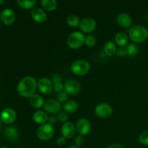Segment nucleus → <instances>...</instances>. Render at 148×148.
Instances as JSON below:
<instances>
[{
    "label": "nucleus",
    "mask_w": 148,
    "mask_h": 148,
    "mask_svg": "<svg viewBox=\"0 0 148 148\" xmlns=\"http://www.w3.org/2000/svg\"><path fill=\"white\" fill-rule=\"evenodd\" d=\"M31 17L33 20L38 23H43L47 19V15L44 10L40 8H34L31 11Z\"/></svg>",
    "instance_id": "dca6fc26"
},
{
    "label": "nucleus",
    "mask_w": 148,
    "mask_h": 148,
    "mask_svg": "<svg viewBox=\"0 0 148 148\" xmlns=\"http://www.w3.org/2000/svg\"><path fill=\"white\" fill-rule=\"evenodd\" d=\"M85 44L88 47H93L96 44V39L92 36H88L85 37Z\"/></svg>",
    "instance_id": "bb28decb"
},
{
    "label": "nucleus",
    "mask_w": 148,
    "mask_h": 148,
    "mask_svg": "<svg viewBox=\"0 0 148 148\" xmlns=\"http://www.w3.org/2000/svg\"><path fill=\"white\" fill-rule=\"evenodd\" d=\"M17 114L15 111L12 108H7L2 111L1 114V119L4 124H12L15 121Z\"/></svg>",
    "instance_id": "ddd939ff"
},
{
    "label": "nucleus",
    "mask_w": 148,
    "mask_h": 148,
    "mask_svg": "<svg viewBox=\"0 0 148 148\" xmlns=\"http://www.w3.org/2000/svg\"><path fill=\"white\" fill-rule=\"evenodd\" d=\"M103 51L104 53L106 56H112L116 53V45L114 42L109 41L106 42V44L104 45V48H103Z\"/></svg>",
    "instance_id": "4be33fe9"
},
{
    "label": "nucleus",
    "mask_w": 148,
    "mask_h": 148,
    "mask_svg": "<svg viewBox=\"0 0 148 148\" xmlns=\"http://www.w3.org/2000/svg\"><path fill=\"white\" fill-rule=\"evenodd\" d=\"M48 121H49V124L53 125V124H55L56 123V121H57V118H56V116H51L49 117Z\"/></svg>",
    "instance_id": "c9c22d12"
},
{
    "label": "nucleus",
    "mask_w": 148,
    "mask_h": 148,
    "mask_svg": "<svg viewBox=\"0 0 148 148\" xmlns=\"http://www.w3.org/2000/svg\"><path fill=\"white\" fill-rule=\"evenodd\" d=\"M18 148H24V147H18Z\"/></svg>",
    "instance_id": "79ce46f5"
},
{
    "label": "nucleus",
    "mask_w": 148,
    "mask_h": 148,
    "mask_svg": "<svg viewBox=\"0 0 148 148\" xmlns=\"http://www.w3.org/2000/svg\"><path fill=\"white\" fill-rule=\"evenodd\" d=\"M67 98H68V94L66 93L65 91H64V92H60V93L58 94L57 100L59 103L66 102V100H67Z\"/></svg>",
    "instance_id": "c756f323"
},
{
    "label": "nucleus",
    "mask_w": 148,
    "mask_h": 148,
    "mask_svg": "<svg viewBox=\"0 0 148 148\" xmlns=\"http://www.w3.org/2000/svg\"><path fill=\"white\" fill-rule=\"evenodd\" d=\"M0 148H8V147H0Z\"/></svg>",
    "instance_id": "a19ab883"
},
{
    "label": "nucleus",
    "mask_w": 148,
    "mask_h": 148,
    "mask_svg": "<svg viewBox=\"0 0 148 148\" xmlns=\"http://www.w3.org/2000/svg\"><path fill=\"white\" fill-rule=\"evenodd\" d=\"M66 143V138L62 136V137H59V138L56 140V144L59 146H64Z\"/></svg>",
    "instance_id": "f704fd0d"
},
{
    "label": "nucleus",
    "mask_w": 148,
    "mask_h": 148,
    "mask_svg": "<svg viewBox=\"0 0 148 148\" xmlns=\"http://www.w3.org/2000/svg\"><path fill=\"white\" fill-rule=\"evenodd\" d=\"M42 7L47 12H53L57 7V1L56 0H42L40 1Z\"/></svg>",
    "instance_id": "5701e85b"
},
{
    "label": "nucleus",
    "mask_w": 148,
    "mask_h": 148,
    "mask_svg": "<svg viewBox=\"0 0 148 148\" xmlns=\"http://www.w3.org/2000/svg\"><path fill=\"white\" fill-rule=\"evenodd\" d=\"M85 137L79 134V135L77 136L76 138L75 139V146H77V147H80V146H82V145L85 143Z\"/></svg>",
    "instance_id": "c85d7f7f"
},
{
    "label": "nucleus",
    "mask_w": 148,
    "mask_h": 148,
    "mask_svg": "<svg viewBox=\"0 0 148 148\" xmlns=\"http://www.w3.org/2000/svg\"><path fill=\"white\" fill-rule=\"evenodd\" d=\"M71 71L77 76H84L89 72L90 64L86 60H77L71 64Z\"/></svg>",
    "instance_id": "7ed1b4c3"
},
{
    "label": "nucleus",
    "mask_w": 148,
    "mask_h": 148,
    "mask_svg": "<svg viewBox=\"0 0 148 148\" xmlns=\"http://www.w3.org/2000/svg\"><path fill=\"white\" fill-rule=\"evenodd\" d=\"M57 119L59 121L62 123L67 122L68 116L67 114L65 112H59L57 115Z\"/></svg>",
    "instance_id": "7c9ffc66"
},
{
    "label": "nucleus",
    "mask_w": 148,
    "mask_h": 148,
    "mask_svg": "<svg viewBox=\"0 0 148 148\" xmlns=\"http://www.w3.org/2000/svg\"><path fill=\"white\" fill-rule=\"evenodd\" d=\"M17 4H19L20 7L25 9V10H30L33 9L37 4L36 0H33V1H24V0H18Z\"/></svg>",
    "instance_id": "b1692460"
},
{
    "label": "nucleus",
    "mask_w": 148,
    "mask_h": 148,
    "mask_svg": "<svg viewBox=\"0 0 148 148\" xmlns=\"http://www.w3.org/2000/svg\"><path fill=\"white\" fill-rule=\"evenodd\" d=\"M53 88H54L55 91H56V92H59V93L64 92V85H63L62 82H59V83L55 84Z\"/></svg>",
    "instance_id": "2f4dec72"
},
{
    "label": "nucleus",
    "mask_w": 148,
    "mask_h": 148,
    "mask_svg": "<svg viewBox=\"0 0 148 148\" xmlns=\"http://www.w3.org/2000/svg\"><path fill=\"white\" fill-rule=\"evenodd\" d=\"M63 109L66 114H74L78 109L77 103L73 100H69L64 103L63 105Z\"/></svg>",
    "instance_id": "aec40b11"
},
{
    "label": "nucleus",
    "mask_w": 148,
    "mask_h": 148,
    "mask_svg": "<svg viewBox=\"0 0 148 148\" xmlns=\"http://www.w3.org/2000/svg\"><path fill=\"white\" fill-rule=\"evenodd\" d=\"M38 88V82L31 76L25 77L17 85V92L21 96L30 98L36 94Z\"/></svg>",
    "instance_id": "f257e3e1"
},
{
    "label": "nucleus",
    "mask_w": 148,
    "mask_h": 148,
    "mask_svg": "<svg viewBox=\"0 0 148 148\" xmlns=\"http://www.w3.org/2000/svg\"><path fill=\"white\" fill-rule=\"evenodd\" d=\"M139 141L141 144L148 145V131L141 133L139 136Z\"/></svg>",
    "instance_id": "cd10ccee"
},
{
    "label": "nucleus",
    "mask_w": 148,
    "mask_h": 148,
    "mask_svg": "<svg viewBox=\"0 0 148 148\" xmlns=\"http://www.w3.org/2000/svg\"><path fill=\"white\" fill-rule=\"evenodd\" d=\"M95 114L97 116L101 119L108 118L113 114V108L109 104L101 103L95 106Z\"/></svg>",
    "instance_id": "423d86ee"
},
{
    "label": "nucleus",
    "mask_w": 148,
    "mask_h": 148,
    "mask_svg": "<svg viewBox=\"0 0 148 148\" xmlns=\"http://www.w3.org/2000/svg\"><path fill=\"white\" fill-rule=\"evenodd\" d=\"M62 77H61L60 75H54L53 76V77H52V83H53L55 85V84L56 83H59V82H62Z\"/></svg>",
    "instance_id": "72a5a7b5"
},
{
    "label": "nucleus",
    "mask_w": 148,
    "mask_h": 148,
    "mask_svg": "<svg viewBox=\"0 0 148 148\" xmlns=\"http://www.w3.org/2000/svg\"><path fill=\"white\" fill-rule=\"evenodd\" d=\"M126 49H127V55L132 56V57L137 56L139 52V48L137 47V45L134 44V43H130L127 45Z\"/></svg>",
    "instance_id": "a878e982"
},
{
    "label": "nucleus",
    "mask_w": 148,
    "mask_h": 148,
    "mask_svg": "<svg viewBox=\"0 0 148 148\" xmlns=\"http://www.w3.org/2000/svg\"><path fill=\"white\" fill-rule=\"evenodd\" d=\"M4 135L8 141L15 142L19 137V132L14 127H7L4 130Z\"/></svg>",
    "instance_id": "f3484780"
},
{
    "label": "nucleus",
    "mask_w": 148,
    "mask_h": 148,
    "mask_svg": "<svg viewBox=\"0 0 148 148\" xmlns=\"http://www.w3.org/2000/svg\"><path fill=\"white\" fill-rule=\"evenodd\" d=\"M66 23L72 27H75L79 25V19L75 14H70L66 18Z\"/></svg>",
    "instance_id": "393cba45"
},
{
    "label": "nucleus",
    "mask_w": 148,
    "mask_h": 148,
    "mask_svg": "<svg viewBox=\"0 0 148 148\" xmlns=\"http://www.w3.org/2000/svg\"><path fill=\"white\" fill-rule=\"evenodd\" d=\"M54 134V129L49 123L42 124L37 130V137L41 141H49Z\"/></svg>",
    "instance_id": "39448f33"
},
{
    "label": "nucleus",
    "mask_w": 148,
    "mask_h": 148,
    "mask_svg": "<svg viewBox=\"0 0 148 148\" xmlns=\"http://www.w3.org/2000/svg\"><path fill=\"white\" fill-rule=\"evenodd\" d=\"M0 127H1V124H0Z\"/></svg>",
    "instance_id": "c03bdc74"
},
{
    "label": "nucleus",
    "mask_w": 148,
    "mask_h": 148,
    "mask_svg": "<svg viewBox=\"0 0 148 148\" xmlns=\"http://www.w3.org/2000/svg\"><path fill=\"white\" fill-rule=\"evenodd\" d=\"M30 103L33 108L38 109L44 106L45 102L41 95L38 94H35L30 98Z\"/></svg>",
    "instance_id": "6ab92c4d"
},
{
    "label": "nucleus",
    "mask_w": 148,
    "mask_h": 148,
    "mask_svg": "<svg viewBox=\"0 0 148 148\" xmlns=\"http://www.w3.org/2000/svg\"><path fill=\"white\" fill-rule=\"evenodd\" d=\"M1 22L4 25H10L13 24L16 20V14L12 9L7 8L4 9L1 13V17H0Z\"/></svg>",
    "instance_id": "f8f14e48"
},
{
    "label": "nucleus",
    "mask_w": 148,
    "mask_h": 148,
    "mask_svg": "<svg viewBox=\"0 0 148 148\" xmlns=\"http://www.w3.org/2000/svg\"><path fill=\"white\" fill-rule=\"evenodd\" d=\"M79 26L83 33H90L96 28V22L91 17H86L80 22Z\"/></svg>",
    "instance_id": "9d476101"
},
{
    "label": "nucleus",
    "mask_w": 148,
    "mask_h": 148,
    "mask_svg": "<svg viewBox=\"0 0 148 148\" xmlns=\"http://www.w3.org/2000/svg\"><path fill=\"white\" fill-rule=\"evenodd\" d=\"M76 130L79 134L82 136L87 135L91 131V124L86 119H80L76 124Z\"/></svg>",
    "instance_id": "9b49d317"
},
{
    "label": "nucleus",
    "mask_w": 148,
    "mask_h": 148,
    "mask_svg": "<svg viewBox=\"0 0 148 148\" xmlns=\"http://www.w3.org/2000/svg\"><path fill=\"white\" fill-rule=\"evenodd\" d=\"M129 36L134 43H144L148 38V30L142 25H134L129 30Z\"/></svg>",
    "instance_id": "f03ea898"
},
{
    "label": "nucleus",
    "mask_w": 148,
    "mask_h": 148,
    "mask_svg": "<svg viewBox=\"0 0 148 148\" xmlns=\"http://www.w3.org/2000/svg\"><path fill=\"white\" fill-rule=\"evenodd\" d=\"M81 90L80 84L75 79H68L65 82L64 91L68 95H76Z\"/></svg>",
    "instance_id": "6e6552de"
},
{
    "label": "nucleus",
    "mask_w": 148,
    "mask_h": 148,
    "mask_svg": "<svg viewBox=\"0 0 148 148\" xmlns=\"http://www.w3.org/2000/svg\"><path fill=\"white\" fill-rule=\"evenodd\" d=\"M117 23L121 27L127 28V27H131L132 25V19L130 14L127 13H120L117 16Z\"/></svg>",
    "instance_id": "2eb2a0df"
},
{
    "label": "nucleus",
    "mask_w": 148,
    "mask_h": 148,
    "mask_svg": "<svg viewBox=\"0 0 148 148\" xmlns=\"http://www.w3.org/2000/svg\"><path fill=\"white\" fill-rule=\"evenodd\" d=\"M75 131H76V127H75V125L70 121L64 123L61 130L62 136L66 139L72 138L75 136Z\"/></svg>",
    "instance_id": "4468645a"
},
{
    "label": "nucleus",
    "mask_w": 148,
    "mask_h": 148,
    "mask_svg": "<svg viewBox=\"0 0 148 148\" xmlns=\"http://www.w3.org/2000/svg\"><path fill=\"white\" fill-rule=\"evenodd\" d=\"M44 110L46 112L51 114H56L61 112L62 109V105L60 103L55 99H50L46 101L44 103Z\"/></svg>",
    "instance_id": "0eeeda50"
},
{
    "label": "nucleus",
    "mask_w": 148,
    "mask_h": 148,
    "mask_svg": "<svg viewBox=\"0 0 148 148\" xmlns=\"http://www.w3.org/2000/svg\"><path fill=\"white\" fill-rule=\"evenodd\" d=\"M116 54L118 55L119 56H120V57H123V56L127 55L126 48H119V49L116 51Z\"/></svg>",
    "instance_id": "473e14b6"
},
{
    "label": "nucleus",
    "mask_w": 148,
    "mask_h": 148,
    "mask_svg": "<svg viewBox=\"0 0 148 148\" xmlns=\"http://www.w3.org/2000/svg\"><path fill=\"white\" fill-rule=\"evenodd\" d=\"M0 25H1V21H0Z\"/></svg>",
    "instance_id": "37998d69"
},
{
    "label": "nucleus",
    "mask_w": 148,
    "mask_h": 148,
    "mask_svg": "<svg viewBox=\"0 0 148 148\" xmlns=\"http://www.w3.org/2000/svg\"><path fill=\"white\" fill-rule=\"evenodd\" d=\"M115 43L120 48H124L128 43V36L124 32H119L115 36Z\"/></svg>",
    "instance_id": "412c9836"
},
{
    "label": "nucleus",
    "mask_w": 148,
    "mask_h": 148,
    "mask_svg": "<svg viewBox=\"0 0 148 148\" xmlns=\"http://www.w3.org/2000/svg\"><path fill=\"white\" fill-rule=\"evenodd\" d=\"M33 120L38 124H44L49 120V116L44 111H36L33 115Z\"/></svg>",
    "instance_id": "a211bd4d"
},
{
    "label": "nucleus",
    "mask_w": 148,
    "mask_h": 148,
    "mask_svg": "<svg viewBox=\"0 0 148 148\" xmlns=\"http://www.w3.org/2000/svg\"><path fill=\"white\" fill-rule=\"evenodd\" d=\"M146 19H147V22L148 23V12H147V17H146Z\"/></svg>",
    "instance_id": "ea45409f"
},
{
    "label": "nucleus",
    "mask_w": 148,
    "mask_h": 148,
    "mask_svg": "<svg viewBox=\"0 0 148 148\" xmlns=\"http://www.w3.org/2000/svg\"><path fill=\"white\" fill-rule=\"evenodd\" d=\"M68 148H79V147H77V146H75V145H72V146H69V147Z\"/></svg>",
    "instance_id": "4c0bfd02"
},
{
    "label": "nucleus",
    "mask_w": 148,
    "mask_h": 148,
    "mask_svg": "<svg viewBox=\"0 0 148 148\" xmlns=\"http://www.w3.org/2000/svg\"><path fill=\"white\" fill-rule=\"evenodd\" d=\"M108 148H124L122 145L119 144H113L111 145Z\"/></svg>",
    "instance_id": "e433bc0d"
},
{
    "label": "nucleus",
    "mask_w": 148,
    "mask_h": 148,
    "mask_svg": "<svg viewBox=\"0 0 148 148\" xmlns=\"http://www.w3.org/2000/svg\"><path fill=\"white\" fill-rule=\"evenodd\" d=\"M3 2H4V1H3V0H0V5H1V4H2Z\"/></svg>",
    "instance_id": "58836bf2"
},
{
    "label": "nucleus",
    "mask_w": 148,
    "mask_h": 148,
    "mask_svg": "<svg viewBox=\"0 0 148 148\" xmlns=\"http://www.w3.org/2000/svg\"><path fill=\"white\" fill-rule=\"evenodd\" d=\"M85 37L82 33L79 31H74L69 35L66 43L69 48L72 49H78L85 43Z\"/></svg>",
    "instance_id": "20e7f679"
},
{
    "label": "nucleus",
    "mask_w": 148,
    "mask_h": 148,
    "mask_svg": "<svg viewBox=\"0 0 148 148\" xmlns=\"http://www.w3.org/2000/svg\"><path fill=\"white\" fill-rule=\"evenodd\" d=\"M38 88L44 95H49L53 90V83L47 77H41L38 81Z\"/></svg>",
    "instance_id": "1a4fd4ad"
}]
</instances>
